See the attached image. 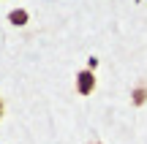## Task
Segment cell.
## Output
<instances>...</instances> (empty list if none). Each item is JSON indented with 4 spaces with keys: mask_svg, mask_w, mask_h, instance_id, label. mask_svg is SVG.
I'll use <instances>...</instances> for the list:
<instances>
[{
    "mask_svg": "<svg viewBox=\"0 0 147 144\" xmlns=\"http://www.w3.org/2000/svg\"><path fill=\"white\" fill-rule=\"evenodd\" d=\"M93 144H101V141H93Z\"/></svg>",
    "mask_w": 147,
    "mask_h": 144,
    "instance_id": "obj_5",
    "label": "cell"
},
{
    "mask_svg": "<svg viewBox=\"0 0 147 144\" xmlns=\"http://www.w3.org/2000/svg\"><path fill=\"white\" fill-rule=\"evenodd\" d=\"M8 22H11V25H16V27L27 25V11H25V8H16V11H11V14H8Z\"/></svg>",
    "mask_w": 147,
    "mask_h": 144,
    "instance_id": "obj_2",
    "label": "cell"
},
{
    "mask_svg": "<svg viewBox=\"0 0 147 144\" xmlns=\"http://www.w3.org/2000/svg\"><path fill=\"white\" fill-rule=\"evenodd\" d=\"M144 98H147V87H139L134 92V103H144Z\"/></svg>",
    "mask_w": 147,
    "mask_h": 144,
    "instance_id": "obj_3",
    "label": "cell"
},
{
    "mask_svg": "<svg viewBox=\"0 0 147 144\" xmlns=\"http://www.w3.org/2000/svg\"><path fill=\"white\" fill-rule=\"evenodd\" d=\"M76 90H79V95H90L95 90V74L93 71H79L76 74Z\"/></svg>",
    "mask_w": 147,
    "mask_h": 144,
    "instance_id": "obj_1",
    "label": "cell"
},
{
    "mask_svg": "<svg viewBox=\"0 0 147 144\" xmlns=\"http://www.w3.org/2000/svg\"><path fill=\"white\" fill-rule=\"evenodd\" d=\"M0 117H3V101H0Z\"/></svg>",
    "mask_w": 147,
    "mask_h": 144,
    "instance_id": "obj_4",
    "label": "cell"
}]
</instances>
